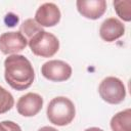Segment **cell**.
Here are the masks:
<instances>
[{"label": "cell", "mask_w": 131, "mask_h": 131, "mask_svg": "<svg viewBox=\"0 0 131 131\" xmlns=\"http://www.w3.org/2000/svg\"><path fill=\"white\" fill-rule=\"evenodd\" d=\"M4 78L15 90L28 89L34 82L35 73L30 60L20 54H12L4 61Z\"/></svg>", "instance_id": "obj_1"}, {"label": "cell", "mask_w": 131, "mask_h": 131, "mask_svg": "<svg viewBox=\"0 0 131 131\" xmlns=\"http://www.w3.org/2000/svg\"><path fill=\"white\" fill-rule=\"evenodd\" d=\"M76 115L73 101L64 96L53 98L47 106V118L50 123L57 126H66L70 124Z\"/></svg>", "instance_id": "obj_2"}, {"label": "cell", "mask_w": 131, "mask_h": 131, "mask_svg": "<svg viewBox=\"0 0 131 131\" xmlns=\"http://www.w3.org/2000/svg\"><path fill=\"white\" fill-rule=\"evenodd\" d=\"M28 44L32 52L41 57H51L59 49L58 39L51 33L46 31H41L36 34L31 40L28 41Z\"/></svg>", "instance_id": "obj_3"}, {"label": "cell", "mask_w": 131, "mask_h": 131, "mask_svg": "<svg viewBox=\"0 0 131 131\" xmlns=\"http://www.w3.org/2000/svg\"><path fill=\"white\" fill-rule=\"evenodd\" d=\"M100 97L111 104L122 102L126 96V89L123 82L116 77L104 78L98 87Z\"/></svg>", "instance_id": "obj_4"}, {"label": "cell", "mask_w": 131, "mask_h": 131, "mask_svg": "<svg viewBox=\"0 0 131 131\" xmlns=\"http://www.w3.org/2000/svg\"><path fill=\"white\" fill-rule=\"evenodd\" d=\"M42 75L53 82H62L68 80L72 75V68L69 63L62 60H49L41 68Z\"/></svg>", "instance_id": "obj_5"}, {"label": "cell", "mask_w": 131, "mask_h": 131, "mask_svg": "<svg viewBox=\"0 0 131 131\" xmlns=\"http://www.w3.org/2000/svg\"><path fill=\"white\" fill-rule=\"evenodd\" d=\"M43 106V98L33 92H29L17 100L16 110L19 115L24 117H34L36 116Z\"/></svg>", "instance_id": "obj_6"}, {"label": "cell", "mask_w": 131, "mask_h": 131, "mask_svg": "<svg viewBox=\"0 0 131 131\" xmlns=\"http://www.w3.org/2000/svg\"><path fill=\"white\" fill-rule=\"evenodd\" d=\"M27 39L19 32H7L0 36V50L4 54H14L26 48Z\"/></svg>", "instance_id": "obj_7"}, {"label": "cell", "mask_w": 131, "mask_h": 131, "mask_svg": "<svg viewBox=\"0 0 131 131\" xmlns=\"http://www.w3.org/2000/svg\"><path fill=\"white\" fill-rule=\"evenodd\" d=\"M35 20L41 27H53L60 20L59 8L54 3H44L37 9Z\"/></svg>", "instance_id": "obj_8"}, {"label": "cell", "mask_w": 131, "mask_h": 131, "mask_svg": "<svg viewBox=\"0 0 131 131\" xmlns=\"http://www.w3.org/2000/svg\"><path fill=\"white\" fill-rule=\"evenodd\" d=\"M78 11L86 18L97 19L103 15L106 9L104 0H78L76 2Z\"/></svg>", "instance_id": "obj_9"}, {"label": "cell", "mask_w": 131, "mask_h": 131, "mask_svg": "<svg viewBox=\"0 0 131 131\" xmlns=\"http://www.w3.org/2000/svg\"><path fill=\"white\" fill-rule=\"evenodd\" d=\"M125 33V27L121 20L116 17L106 18L100 26L99 35L102 40L106 42H113L120 37H122Z\"/></svg>", "instance_id": "obj_10"}, {"label": "cell", "mask_w": 131, "mask_h": 131, "mask_svg": "<svg viewBox=\"0 0 131 131\" xmlns=\"http://www.w3.org/2000/svg\"><path fill=\"white\" fill-rule=\"evenodd\" d=\"M111 128L113 131H131V110L116 114L111 120Z\"/></svg>", "instance_id": "obj_11"}, {"label": "cell", "mask_w": 131, "mask_h": 131, "mask_svg": "<svg viewBox=\"0 0 131 131\" xmlns=\"http://www.w3.org/2000/svg\"><path fill=\"white\" fill-rule=\"evenodd\" d=\"M41 31H43L42 27L39 26L33 18L26 19L19 27V33L27 39V41L31 40L36 34H38Z\"/></svg>", "instance_id": "obj_12"}, {"label": "cell", "mask_w": 131, "mask_h": 131, "mask_svg": "<svg viewBox=\"0 0 131 131\" xmlns=\"http://www.w3.org/2000/svg\"><path fill=\"white\" fill-rule=\"evenodd\" d=\"M114 7L117 14L125 21L131 20V1L130 0H120L114 2Z\"/></svg>", "instance_id": "obj_13"}, {"label": "cell", "mask_w": 131, "mask_h": 131, "mask_svg": "<svg viewBox=\"0 0 131 131\" xmlns=\"http://www.w3.org/2000/svg\"><path fill=\"white\" fill-rule=\"evenodd\" d=\"M14 104L13 96L9 91L0 86V115L8 112Z\"/></svg>", "instance_id": "obj_14"}, {"label": "cell", "mask_w": 131, "mask_h": 131, "mask_svg": "<svg viewBox=\"0 0 131 131\" xmlns=\"http://www.w3.org/2000/svg\"><path fill=\"white\" fill-rule=\"evenodd\" d=\"M0 131H21V129L12 121H3L0 123Z\"/></svg>", "instance_id": "obj_15"}, {"label": "cell", "mask_w": 131, "mask_h": 131, "mask_svg": "<svg viewBox=\"0 0 131 131\" xmlns=\"http://www.w3.org/2000/svg\"><path fill=\"white\" fill-rule=\"evenodd\" d=\"M38 131H57L55 128H53V127H49V126H44V127H42V128H40Z\"/></svg>", "instance_id": "obj_16"}, {"label": "cell", "mask_w": 131, "mask_h": 131, "mask_svg": "<svg viewBox=\"0 0 131 131\" xmlns=\"http://www.w3.org/2000/svg\"><path fill=\"white\" fill-rule=\"evenodd\" d=\"M85 131H103V130L100 129V128H97V127H91V128L86 129Z\"/></svg>", "instance_id": "obj_17"}]
</instances>
